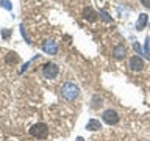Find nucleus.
Segmentation results:
<instances>
[{
    "label": "nucleus",
    "mask_w": 150,
    "mask_h": 141,
    "mask_svg": "<svg viewBox=\"0 0 150 141\" xmlns=\"http://www.w3.org/2000/svg\"><path fill=\"white\" fill-rule=\"evenodd\" d=\"M78 93H80L78 86L72 82H66L63 86H61V96H63L66 100H74V99L78 96Z\"/></svg>",
    "instance_id": "1"
},
{
    "label": "nucleus",
    "mask_w": 150,
    "mask_h": 141,
    "mask_svg": "<svg viewBox=\"0 0 150 141\" xmlns=\"http://www.w3.org/2000/svg\"><path fill=\"white\" fill-rule=\"evenodd\" d=\"M30 133L33 136H36V138H39V140H44V138H47V135H49V129H47L45 124L39 122V124H35V125L31 127Z\"/></svg>",
    "instance_id": "2"
},
{
    "label": "nucleus",
    "mask_w": 150,
    "mask_h": 141,
    "mask_svg": "<svg viewBox=\"0 0 150 141\" xmlns=\"http://www.w3.org/2000/svg\"><path fill=\"white\" fill-rule=\"evenodd\" d=\"M59 72V68L56 66L55 63H47L44 64V68H42V75H44L45 78H55L56 75H58Z\"/></svg>",
    "instance_id": "3"
},
{
    "label": "nucleus",
    "mask_w": 150,
    "mask_h": 141,
    "mask_svg": "<svg viewBox=\"0 0 150 141\" xmlns=\"http://www.w3.org/2000/svg\"><path fill=\"white\" fill-rule=\"evenodd\" d=\"M102 118H103V121H105L106 124H110V125L116 124V122L119 121V115H117V111L112 110V108H110V110H106V111H103Z\"/></svg>",
    "instance_id": "4"
},
{
    "label": "nucleus",
    "mask_w": 150,
    "mask_h": 141,
    "mask_svg": "<svg viewBox=\"0 0 150 141\" xmlns=\"http://www.w3.org/2000/svg\"><path fill=\"white\" fill-rule=\"evenodd\" d=\"M130 69L138 72V70H142L144 69V61L141 56H131L130 58Z\"/></svg>",
    "instance_id": "5"
},
{
    "label": "nucleus",
    "mask_w": 150,
    "mask_h": 141,
    "mask_svg": "<svg viewBox=\"0 0 150 141\" xmlns=\"http://www.w3.org/2000/svg\"><path fill=\"white\" fill-rule=\"evenodd\" d=\"M42 49H44L45 53H50V55H55L56 52H58V47L53 41H45L44 44H42Z\"/></svg>",
    "instance_id": "6"
},
{
    "label": "nucleus",
    "mask_w": 150,
    "mask_h": 141,
    "mask_svg": "<svg viewBox=\"0 0 150 141\" xmlns=\"http://www.w3.org/2000/svg\"><path fill=\"white\" fill-rule=\"evenodd\" d=\"M125 53H127V47H125V46H122V44H120V46H116V47H114V50H112V55H114L117 60L124 58Z\"/></svg>",
    "instance_id": "7"
},
{
    "label": "nucleus",
    "mask_w": 150,
    "mask_h": 141,
    "mask_svg": "<svg viewBox=\"0 0 150 141\" xmlns=\"http://www.w3.org/2000/svg\"><path fill=\"white\" fill-rule=\"evenodd\" d=\"M86 129H89V130H100L102 124H100V121H97V119H91L86 124Z\"/></svg>",
    "instance_id": "8"
},
{
    "label": "nucleus",
    "mask_w": 150,
    "mask_h": 141,
    "mask_svg": "<svg viewBox=\"0 0 150 141\" xmlns=\"http://www.w3.org/2000/svg\"><path fill=\"white\" fill-rule=\"evenodd\" d=\"M147 14H139V19H138V24H136V28L138 30H142L145 27V24H147Z\"/></svg>",
    "instance_id": "9"
},
{
    "label": "nucleus",
    "mask_w": 150,
    "mask_h": 141,
    "mask_svg": "<svg viewBox=\"0 0 150 141\" xmlns=\"http://www.w3.org/2000/svg\"><path fill=\"white\" fill-rule=\"evenodd\" d=\"M5 61H6V63H9V64H16L17 61H19V56L14 53V52H11V53H8V55H6Z\"/></svg>",
    "instance_id": "10"
},
{
    "label": "nucleus",
    "mask_w": 150,
    "mask_h": 141,
    "mask_svg": "<svg viewBox=\"0 0 150 141\" xmlns=\"http://www.w3.org/2000/svg\"><path fill=\"white\" fill-rule=\"evenodd\" d=\"M96 16H97V14L94 13L92 8H86V9H84V19H88V21H94Z\"/></svg>",
    "instance_id": "11"
},
{
    "label": "nucleus",
    "mask_w": 150,
    "mask_h": 141,
    "mask_svg": "<svg viewBox=\"0 0 150 141\" xmlns=\"http://www.w3.org/2000/svg\"><path fill=\"white\" fill-rule=\"evenodd\" d=\"M102 105H103V103H102V99L98 97V96H96V97L92 99V108H100Z\"/></svg>",
    "instance_id": "12"
},
{
    "label": "nucleus",
    "mask_w": 150,
    "mask_h": 141,
    "mask_svg": "<svg viewBox=\"0 0 150 141\" xmlns=\"http://www.w3.org/2000/svg\"><path fill=\"white\" fill-rule=\"evenodd\" d=\"M141 3H142L145 8H150V0H141Z\"/></svg>",
    "instance_id": "13"
},
{
    "label": "nucleus",
    "mask_w": 150,
    "mask_h": 141,
    "mask_svg": "<svg viewBox=\"0 0 150 141\" xmlns=\"http://www.w3.org/2000/svg\"><path fill=\"white\" fill-rule=\"evenodd\" d=\"M134 50L138 52V53H141V52H142V50H141V46H139V44H134Z\"/></svg>",
    "instance_id": "14"
},
{
    "label": "nucleus",
    "mask_w": 150,
    "mask_h": 141,
    "mask_svg": "<svg viewBox=\"0 0 150 141\" xmlns=\"http://www.w3.org/2000/svg\"><path fill=\"white\" fill-rule=\"evenodd\" d=\"M9 36V30H5L3 31V38H8Z\"/></svg>",
    "instance_id": "15"
},
{
    "label": "nucleus",
    "mask_w": 150,
    "mask_h": 141,
    "mask_svg": "<svg viewBox=\"0 0 150 141\" xmlns=\"http://www.w3.org/2000/svg\"><path fill=\"white\" fill-rule=\"evenodd\" d=\"M77 141H83V138H77Z\"/></svg>",
    "instance_id": "16"
}]
</instances>
